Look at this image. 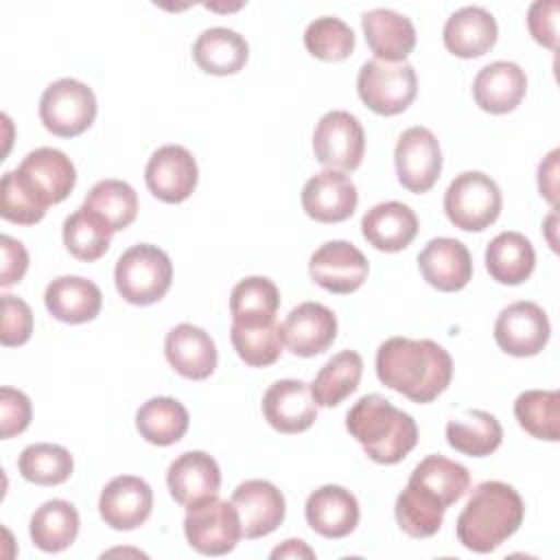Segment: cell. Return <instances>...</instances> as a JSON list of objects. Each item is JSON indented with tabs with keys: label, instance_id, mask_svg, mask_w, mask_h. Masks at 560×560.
Here are the masks:
<instances>
[{
	"label": "cell",
	"instance_id": "cell-1",
	"mask_svg": "<svg viewBox=\"0 0 560 560\" xmlns=\"http://www.w3.org/2000/svg\"><path fill=\"white\" fill-rule=\"evenodd\" d=\"M376 376L385 387L427 405L451 385L453 359L431 339L389 337L376 350Z\"/></svg>",
	"mask_w": 560,
	"mask_h": 560
},
{
	"label": "cell",
	"instance_id": "cell-2",
	"mask_svg": "<svg viewBox=\"0 0 560 560\" xmlns=\"http://www.w3.org/2000/svg\"><path fill=\"white\" fill-rule=\"evenodd\" d=\"M523 516V499L510 483L481 481L457 516V540L475 553H490L521 527Z\"/></svg>",
	"mask_w": 560,
	"mask_h": 560
},
{
	"label": "cell",
	"instance_id": "cell-3",
	"mask_svg": "<svg viewBox=\"0 0 560 560\" xmlns=\"http://www.w3.org/2000/svg\"><path fill=\"white\" fill-rule=\"evenodd\" d=\"M348 433L376 464H398L418 444L416 420L381 394L361 396L346 413Z\"/></svg>",
	"mask_w": 560,
	"mask_h": 560
},
{
	"label": "cell",
	"instance_id": "cell-4",
	"mask_svg": "<svg viewBox=\"0 0 560 560\" xmlns=\"http://www.w3.org/2000/svg\"><path fill=\"white\" fill-rule=\"evenodd\" d=\"M114 282L120 298L136 306L160 302L173 282V262L164 249L138 243L116 260Z\"/></svg>",
	"mask_w": 560,
	"mask_h": 560
},
{
	"label": "cell",
	"instance_id": "cell-5",
	"mask_svg": "<svg viewBox=\"0 0 560 560\" xmlns=\"http://www.w3.org/2000/svg\"><path fill=\"white\" fill-rule=\"evenodd\" d=\"M501 190L497 182L481 171L459 173L444 192V212L448 221L464 232H481L501 214Z\"/></svg>",
	"mask_w": 560,
	"mask_h": 560
},
{
	"label": "cell",
	"instance_id": "cell-6",
	"mask_svg": "<svg viewBox=\"0 0 560 560\" xmlns=\"http://www.w3.org/2000/svg\"><path fill=\"white\" fill-rule=\"evenodd\" d=\"M357 92L374 114L396 116L413 103L418 94V77L407 61L392 63L370 59L359 70Z\"/></svg>",
	"mask_w": 560,
	"mask_h": 560
},
{
	"label": "cell",
	"instance_id": "cell-7",
	"mask_svg": "<svg viewBox=\"0 0 560 560\" xmlns=\"http://www.w3.org/2000/svg\"><path fill=\"white\" fill-rule=\"evenodd\" d=\"M96 96L88 83L79 79L52 81L39 101V118L44 127L59 138L81 136L96 118Z\"/></svg>",
	"mask_w": 560,
	"mask_h": 560
},
{
	"label": "cell",
	"instance_id": "cell-8",
	"mask_svg": "<svg viewBox=\"0 0 560 560\" xmlns=\"http://www.w3.org/2000/svg\"><path fill=\"white\" fill-rule=\"evenodd\" d=\"M184 534L195 551L203 556H225L238 545L243 527L232 501L210 497L188 508Z\"/></svg>",
	"mask_w": 560,
	"mask_h": 560
},
{
	"label": "cell",
	"instance_id": "cell-9",
	"mask_svg": "<svg viewBox=\"0 0 560 560\" xmlns=\"http://www.w3.org/2000/svg\"><path fill=\"white\" fill-rule=\"evenodd\" d=\"M365 151V133L359 118L346 109L326 112L313 131L315 160L328 171H354Z\"/></svg>",
	"mask_w": 560,
	"mask_h": 560
},
{
	"label": "cell",
	"instance_id": "cell-10",
	"mask_svg": "<svg viewBox=\"0 0 560 560\" xmlns=\"http://www.w3.org/2000/svg\"><path fill=\"white\" fill-rule=\"evenodd\" d=\"M394 164L398 182L409 192L431 190L442 173V151L433 131L420 125L405 129L394 149Z\"/></svg>",
	"mask_w": 560,
	"mask_h": 560
},
{
	"label": "cell",
	"instance_id": "cell-11",
	"mask_svg": "<svg viewBox=\"0 0 560 560\" xmlns=\"http://www.w3.org/2000/svg\"><path fill=\"white\" fill-rule=\"evenodd\" d=\"M551 335L547 313L529 300L512 302L505 306L494 322L497 346L512 357L538 354Z\"/></svg>",
	"mask_w": 560,
	"mask_h": 560
},
{
	"label": "cell",
	"instance_id": "cell-12",
	"mask_svg": "<svg viewBox=\"0 0 560 560\" xmlns=\"http://www.w3.org/2000/svg\"><path fill=\"white\" fill-rule=\"evenodd\" d=\"M368 271V258L348 241H328L319 245L308 260L313 282L337 295L354 293L365 282Z\"/></svg>",
	"mask_w": 560,
	"mask_h": 560
},
{
	"label": "cell",
	"instance_id": "cell-13",
	"mask_svg": "<svg viewBox=\"0 0 560 560\" xmlns=\"http://www.w3.org/2000/svg\"><path fill=\"white\" fill-rule=\"evenodd\" d=\"M199 168L192 153L179 144L160 147L147 162L144 182L153 197L164 203H182L197 188Z\"/></svg>",
	"mask_w": 560,
	"mask_h": 560
},
{
	"label": "cell",
	"instance_id": "cell-14",
	"mask_svg": "<svg viewBox=\"0 0 560 560\" xmlns=\"http://www.w3.org/2000/svg\"><path fill=\"white\" fill-rule=\"evenodd\" d=\"M262 416L280 433L293 435L313 427L317 420V402L311 385L300 378H282L269 385L262 396Z\"/></svg>",
	"mask_w": 560,
	"mask_h": 560
},
{
	"label": "cell",
	"instance_id": "cell-15",
	"mask_svg": "<svg viewBox=\"0 0 560 560\" xmlns=\"http://www.w3.org/2000/svg\"><path fill=\"white\" fill-rule=\"evenodd\" d=\"M153 510L151 486L136 475L114 477L98 497V512L105 525L118 532L140 527Z\"/></svg>",
	"mask_w": 560,
	"mask_h": 560
},
{
	"label": "cell",
	"instance_id": "cell-16",
	"mask_svg": "<svg viewBox=\"0 0 560 560\" xmlns=\"http://www.w3.org/2000/svg\"><path fill=\"white\" fill-rule=\"evenodd\" d=\"M232 505L238 512L243 536L249 540L276 532L287 514L284 494L265 479L243 481L232 492Z\"/></svg>",
	"mask_w": 560,
	"mask_h": 560
},
{
	"label": "cell",
	"instance_id": "cell-17",
	"mask_svg": "<svg viewBox=\"0 0 560 560\" xmlns=\"http://www.w3.org/2000/svg\"><path fill=\"white\" fill-rule=\"evenodd\" d=\"M359 192L354 182L339 171H322L302 188L304 212L319 223H341L357 210Z\"/></svg>",
	"mask_w": 560,
	"mask_h": 560
},
{
	"label": "cell",
	"instance_id": "cell-18",
	"mask_svg": "<svg viewBox=\"0 0 560 560\" xmlns=\"http://www.w3.org/2000/svg\"><path fill=\"white\" fill-rule=\"evenodd\" d=\"M422 278L438 291H462L472 278V258L468 247L451 236L431 238L418 254Z\"/></svg>",
	"mask_w": 560,
	"mask_h": 560
},
{
	"label": "cell",
	"instance_id": "cell-19",
	"mask_svg": "<svg viewBox=\"0 0 560 560\" xmlns=\"http://www.w3.org/2000/svg\"><path fill=\"white\" fill-rule=\"evenodd\" d=\"M337 339V317L319 302L298 304L282 324V341L295 357L326 352Z\"/></svg>",
	"mask_w": 560,
	"mask_h": 560
},
{
	"label": "cell",
	"instance_id": "cell-20",
	"mask_svg": "<svg viewBox=\"0 0 560 560\" xmlns=\"http://www.w3.org/2000/svg\"><path fill=\"white\" fill-rule=\"evenodd\" d=\"M166 486L171 497L190 508L219 494L221 470L214 457L203 451H186L175 457L166 470Z\"/></svg>",
	"mask_w": 560,
	"mask_h": 560
},
{
	"label": "cell",
	"instance_id": "cell-21",
	"mask_svg": "<svg viewBox=\"0 0 560 560\" xmlns=\"http://www.w3.org/2000/svg\"><path fill=\"white\" fill-rule=\"evenodd\" d=\"M306 523L324 538H343L359 525V501L343 486L326 483L313 490L304 505Z\"/></svg>",
	"mask_w": 560,
	"mask_h": 560
},
{
	"label": "cell",
	"instance_id": "cell-22",
	"mask_svg": "<svg viewBox=\"0 0 560 560\" xmlns=\"http://www.w3.org/2000/svg\"><path fill=\"white\" fill-rule=\"evenodd\" d=\"M15 171L48 206L63 201L77 184L74 164L63 151L52 147H39L26 153Z\"/></svg>",
	"mask_w": 560,
	"mask_h": 560
},
{
	"label": "cell",
	"instance_id": "cell-23",
	"mask_svg": "<svg viewBox=\"0 0 560 560\" xmlns=\"http://www.w3.org/2000/svg\"><path fill=\"white\" fill-rule=\"evenodd\" d=\"M164 354L171 368L190 381L208 378L217 368V346L212 337L195 324H177L164 339Z\"/></svg>",
	"mask_w": 560,
	"mask_h": 560
},
{
	"label": "cell",
	"instance_id": "cell-24",
	"mask_svg": "<svg viewBox=\"0 0 560 560\" xmlns=\"http://www.w3.org/2000/svg\"><path fill=\"white\" fill-rule=\"evenodd\" d=\"M527 92V77L514 61H492L472 81L475 103L488 114H508L521 105Z\"/></svg>",
	"mask_w": 560,
	"mask_h": 560
},
{
	"label": "cell",
	"instance_id": "cell-25",
	"mask_svg": "<svg viewBox=\"0 0 560 560\" xmlns=\"http://www.w3.org/2000/svg\"><path fill=\"white\" fill-rule=\"evenodd\" d=\"M497 20L483 7H462L444 24L442 39L448 52L462 59L486 55L497 44Z\"/></svg>",
	"mask_w": 560,
	"mask_h": 560
},
{
	"label": "cell",
	"instance_id": "cell-26",
	"mask_svg": "<svg viewBox=\"0 0 560 560\" xmlns=\"http://www.w3.org/2000/svg\"><path fill=\"white\" fill-rule=\"evenodd\" d=\"M363 238L378 252H400L418 234V217L402 201H383L361 219Z\"/></svg>",
	"mask_w": 560,
	"mask_h": 560
},
{
	"label": "cell",
	"instance_id": "cell-27",
	"mask_svg": "<svg viewBox=\"0 0 560 560\" xmlns=\"http://www.w3.org/2000/svg\"><path fill=\"white\" fill-rule=\"evenodd\" d=\"M363 35L381 61H405L416 48V28L411 20L392 9H372L361 18Z\"/></svg>",
	"mask_w": 560,
	"mask_h": 560
},
{
	"label": "cell",
	"instance_id": "cell-28",
	"mask_svg": "<svg viewBox=\"0 0 560 560\" xmlns=\"http://www.w3.org/2000/svg\"><path fill=\"white\" fill-rule=\"evenodd\" d=\"M48 313L63 324H85L101 313V289L81 276H59L44 291Z\"/></svg>",
	"mask_w": 560,
	"mask_h": 560
},
{
	"label": "cell",
	"instance_id": "cell-29",
	"mask_svg": "<svg viewBox=\"0 0 560 560\" xmlns=\"http://www.w3.org/2000/svg\"><path fill=\"white\" fill-rule=\"evenodd\" d=\"M249 57V46L243 35L225 26H212L199 33L192 44L195 63L214 77H228L243 70Z\"/></svg>",
	"mask_w": 560,
	"mask_h": 560
},
{
	"label": "cell",
	"instance_id": "cell-30",
	"mask_svg": "<svg viewBox=\"0 0 560 560\" xmlns=\"http://www.w3.org/2000/svg\"><path fill=\"white\" fill-rule=\"evenodd\" d=\"M536 267L532 241L521 232H501L486 247V269L499 284H521Z\"/></svg>",
	"mask_w": 560,
	"mask_h": 560
},
{
	"label": "cell",
	"instance_id": "cell-31",
	"mask_svg": "<svg viewBox=\"0 0 560 560\" xmlns=\"http://www.w3.org/2000/svg\"><path fill=\"white\" fill-rule=\"evenodd\" d=\"M79 512L66 499H50L42 503L31 516V540L46 553H59L68 549L79 534Z\"/></svg>",
	"mask_w": 560,
	"mask_h": 560
},
{
	"label": "cell",
	"instance_id": "cell-32",
	"mask_svg": "<svg viewBox=\"0 0 560 560\" xmlns=\"http://www.w3.org/2000/svg\"><path fill=\"white\" fill-rule=\"evenodd\" d=\"M411 486L424 490L433 497L444 510L459 501L470 488V472L466 466L444 457V455H427L413 470L409 481Z\"/></svg>",
	"mask_w": 560,
	"mask_h": 560
},
{
	"label": "cell",
	"instance_id": "cell-33",
	"mask_svg": "<svg viewBox=\"0 0 560 560\" xmlns=\"http://www.w3.org/2000/svg\"><path fill=\"white\" fill-rule=\"evenodd\" d=\"M190 418L186 407L171 396H155L140 405L136 411L138 433L155 446H171L188 431Z\"/></svg>",
	"mask_w": 560,
	"mask_h": 560
},
{
	"label": "cell",
	"instance_id": "cell-34",
	"mask_svg": "<svg viewBox=\"0 0 560 560\" xmlns=\"http://www.w3.org/2000/svg\"><path fill=\"white\" fill-rule=\"evenodd\" d=\"M501 440L503 429L499 420L483 409H466L446 424L448 446L470 457H486L494 453L501 446Z\"/></svg>",
	"mask_w": 560,
	"mask_h": 560
},
{
	"label": "cell",
	"instance_id": "cell-35",
	"mask_svg": "<svg viewBox=\"0 0 560 560\" xmlns=\"http://www.w3.org/2000/svg\"><path fill=\"white\" fill-rule=\"evenodd\" d=\"M363 359L354 350H341L332 354L315 374L311 394L317 407H337L343 402L361 383Z\"/></svg>",
	"mask_w": 560,
	"mask_h": 560
},
{
	"label": "cell",
	"instance_id": "cell-36",
	"mask_svg": "<svg viewBox=\"0 0 560 560\" xmlns=\"http://www.w3.org/2000/svg\"><path fill=\"white\" fill-rule=\"evenodd\" d=\"M280 306L278 287L265 276L243 278L230 293L232 324L262 326L276 319Z\"/></svg>",
	"mask_w": 560,
	"mask_h": 560
},
{
	"label": "cell",
	"instance_id": "cell-37",
	"mask_svg": "<svg viewBox=\"0 0 560 560\" xmlns=\"http://www.w3.org/2000/svg\"><path fill=\"white\" fill-rule=\"evenodd\" d=\"M83 208L101 217L112 232H120L138 217V195L122 179H101L85 195Z\"/></svg>",
	"mask_w": 560,
	"mask_h": 560
},
{
	"label": "cell",
	"instance_id": "cell-38",
	"mask_svg": "<svg viewBox=\"0 0 560 560\" xmlns=\"http://www.w3.org/2000/svg\"><path fill=\"white\" fill-rule=\"evenodd\" d=\"M518 424L538 440L558 442L560 435V394L556 389H527L514 400Z\"/></svg>",
	"mask_w": 560,
	"mask_h": 560
},
{
	"label": "cell",
	"instance_id": "cell-39",
	"mask_svg": "<svg viewBox=\"0 0 560 560\" xmlns=\"http://www.w3.org/2000/svg\"><path fill=\"white\" fill-rule=\"evenodd\" d=\"M20 475L37 486H59L70 479L74 459L68 448L50 442L26 446L18 457Z\"/></svg>",
	"mask_w": 560,
	"mask_h": 560
},
{
	"label": "cell",
	"instance_id": "cell-40",
	"mask_svg": "<svg viewBox=\"0 0 560 560\" xmlns=\"http://www.w3.org/2000/svg\"><path fill=\"white\" fill-rule=\"evenodd\" d=\"M112 234L114 232L109 225L83 206L63 221V245L74 258L83 262H92L105 256L112 243Z\"/></svg>",
	"mask_w": 560,
	"mask_h": 560
},
{
	"label": "cell",
	"instance_id": "cell-41",
	"mask_svg": "<svg viewBox=\"0 0 560 560\" xmlns=\"http://www.w3.org/2000/svg\"><path fill=\"white\" fill-rule=\"evenodd\" d=\"M444 508L424 490L407 483L396 497L394 514L398 527L411 538H429L440 532L444 521Z\"/></svg>",
	"mask_w": 560,
	"mask_h": 560
},
{
	"label": "cell",
	"instance_id": "cell-42",
	"mask_svg": "<svg viewBox=\"0 0 560 560\" xmlns=\"http://www.w3.org/2000/svg\"><path fill=\"white\" fill-rule=\"evenodd\" d=\"M230 339L241 357L252 368L273 365L282 354V326L273 319L262 326H238L232 324Z\"/></svg>",
	"mask_w": 560,
	"mask_h": 560
},
{
	"label": "cell",
	"instance_id": "cell-43",
	"mask_svg": "<svg viewBox=\"0 0 560 560\" xmlns=\"http://www.w3.org/2000/svg\"><path fill=\"white\" fill-rule=\"evenodd\" d=\"M304 46L319 61H343L354 50V33L339 18H315L304 31Z\"/></svg>",
	"mask_w": 560,
	"mask_h": 560
},
{
	"label": "cell",
	"instance_id": "cell-44",
	"mask_svg": "<svg viewBox=\"0 0 560 560\" xmlns=\"http://www.w3.org/2000/svg\"><path fill=\"white\" fill-rule=\"evenodd\" d=\"M48 203L24 182L18 171H7L0 182V214L18 225H35L44 219Z\"/></svg>",
	"mask_w": 560,
	"mask_h": 560
},
{
	"label": "cell",
	"instance_id": "cell-45",
	"mask_svg": "<svg viewBox=\"0 0 560 560\" xmlns=\"http://www.w3.org/2000/svg\"><path fill=\"white\" fill-rule=\"evenodd\" d=\"M33 332V311L31 306L11 293L2 295V328L0 343L4 348L24 346Z\"/></svg>",
	"mask_w": 560,
	"mask_h": 560
},
{
	"label": "cell",
	"instance_id": "cell-46",
	"mask_svg": "<svg viewBox=\"0 0 560 560\" xmlns=\"http://www.w3.org/2000/svg\"><path fill=\"white\" fill-rule=\"evenodd\" d=\"M31 418L33 407L28 396L20 389L4 385L0 389V438L9 440L13 435H20L31 424Z\"/></svg>",
	"mask_w": 560,
	"mask_h": 560
},
{
	"label": "cell",
	"instance_id": "cell-47",
	"mask_svg": "<svg viewBox=\"0 0 560 560\" xmlns=\"http://www.w3.org/2000/svg\"><path fill=\"white\" fill-rule=\"evenodd\" d=\"M558 0H536L527 11V28L529 35L549 50L558 48Z\"/></svg>",
	"mask_w": 560,
	"mask_h": 560
},
{
	"label": "cell",
	"instance_id": "cell-48",
	"mask_svg": "<svg viewBox=\"0 0 560 560\" xmlns=\"http://www.w3.org/2000/svg\"><path fill=\"white\" fill-rule=\"evenodd\" d=\"M0 249H2L0 287L7 289L24 278V273L28 269V254H26V247L9 234L0 236Z\"/></svg>",
	"mask_w": 560,
	"mask_h": 560
},
{
	"label": "cell",
	"instance_id": "cell-49",
	"mask_svg": "<svg viewBox=\"0 0 560 560\" xmlns=\"http://www.w3.org/2000/svg\"><path fill=\"white\" fill-rule=\"evenodd\" d=\"M558 149H553L545 162H540L538 166V190L540 195L556 208V199H558Z\"/></svg>",
	"mask_w": 560,
	"mask_h": 560
},
{
	"label": "cell",
	"instance_id": "cell-50",
	"mask_svg": "<svg viewBox=\"0 0 560 560\" xmlns=\"http://www.w3.org/2000/svg\"><path fill=\"white\" fill-rule=\"evenodd\" d=\"M271 558H315V551L304 540L289 538L271 551Z\"/></svg>",
	"mask_w": 560,
	"mask_h": 560
}]
</instances>
